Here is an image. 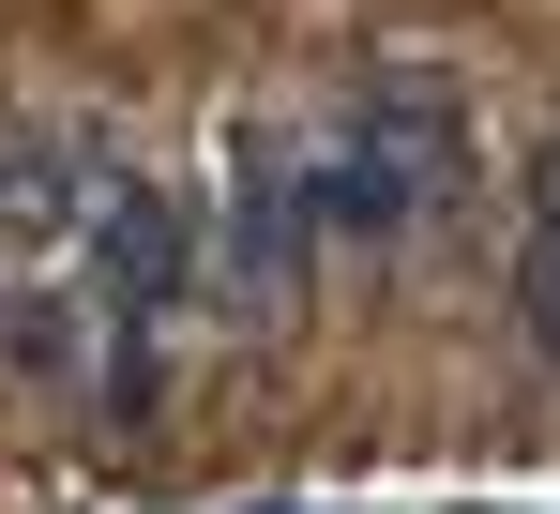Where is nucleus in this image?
Returning <instances> with one entry per match:
<instances>
[{
	"label": "nucleus",
	"instance_id": "nucleus-1",
	"mask_svg": "<svg viewBox=\"0 0 560 514\" xmlns=\"http://www.w3.org/2000/svg\"><path fill=\"white\" fill-rule=\"evenodd\" d=\"M303 182H318V243H409L440 227L469 182V106L440 61H378L349 91L334 137H303Z\"/></svg>",
	"mask_w": 560,
	"mask_h": 514
},
{
	"label": "nucleus",
	"instance_id": "nucleus-2",
	"mask_svg": "<svg viewBox=\"0 0 560 514\" xmlns=\"http://www.w3.org/2000/svg\"><path fill=\"white\" fill-rule=\"evenodd\" d=\"M303 272H318L303 137H288V121H243V137H228V227H212V303H228V334H288V318H303Z\"/></svg>",
	"mask_w": 560,
	"mask_h": 514
},
{
	"label": "nucleus",
	"instance_id": "nucleus-3",
	"mask_svg": "<svg viewBox=\"0 0 560 514\" xmlns=\"http://www.w3.org/2000/svg\"><path fill=\"white\" fill-rule=\"evenodd\" d=\"M167 288H183V197L121 167V182L92 197V288H77V303H92V394L121 409V424L152 409V334H167Z\"/></svg>",
	"mask_w": 560,
	"mask_h": 514
},
{
	"label": "nucleus",
	"instance_id": "nucleus-4",
	"mask_svg": "<svg viewBox=\"0 0 560 514\" xmlns=\"http://www.w3.org/2000/svg\"><path fill=\"white\" fill-rule=\"evenodd\" d=\"M515 303H530V348L560 363V152L530 167V257H515Z\"/></svg>",
	"mask_w": 560,
	"mask_h": 514
}]
</instances>
